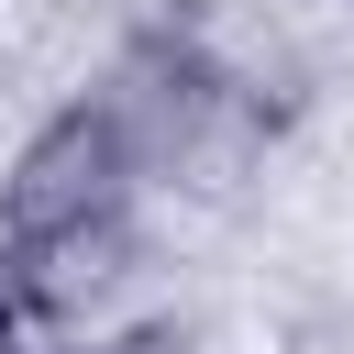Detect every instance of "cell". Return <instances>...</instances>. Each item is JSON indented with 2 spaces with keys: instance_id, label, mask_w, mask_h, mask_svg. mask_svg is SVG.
I'll return each mask as SVG.
<instances>
[{
  "instance_id": "cell-1",
  "label": "cell",
  "mask_w": 354,
  "mask_h": 354,
  "mask_svg": "<svg viewBox=\"0 0 354 354\" xmlns=\"http://www.w3.org/2000/svg\"><path fill=\"white\" fill-rule=\"evenodd\" d=\"M133 188H144V155H133V133L111 122V100L88 88V100L44 111V122L11 144V166H0V221H11V232H66V221H100V210H133Z\"/></svg>"
},
{
  "instance_id": "cell-2",
  "label": "cell",
  "mask_w": 354,
  "mask_h": 354,
  "mask_svg": "<svg viewBox=\"0 0 354 354\" xmlns=\"http://www.w3.org/2000/svg\"><path fill=\"white\" fill-rule=\"evenodd\" d=\"M22 243H33V310L44 321H88L144 277L133 210H100V221H66V232H22Z\"/></svg>"
},
{
  "instance_id": "cell-3",
  "label": "cell",
  "mask_w": 354,
  "mask_h": 354,
  "mask_svg": "<svg viewBox=\"0 0 354 354\" xmlns=\"http://www.w3.org/2000/svg\"><path fill=\"white\" fill-rule=\"evenodd\" d=\"M22 321H44L33 310V243L0 221V343H22Z\"/></svg>"
},
{
  "instance_id": "cell-4",
  "label": "cell",
  "mask_w": 354,
  "mask_h": 354,
  "mask_svg": "<svg viewBox=\"0 0 354 354\" xmlns=\"http://www.w3.org/2000/svg\"><path fill=\"white\" fill-rule=\"evenodd\" d=\"M100 354H199V332H188V321H133V332H111Z\"/></svg>"
},
{
  "instance_id": "cell-5",
  "label": "cell",
  "mask_w": 354,
  "mask_h": 354,
  "mask_svg": "<svg viewBox=\"0 0 354 354\" xmlns=\"http://www.w3.org/2000/svg\"><path fill=\"white\" fill-rule=\"evenodd\" d=\"M0 354H22V343H0Z\"/></svg>"
}]
</instances>
